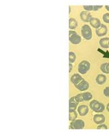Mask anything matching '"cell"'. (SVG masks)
Returning a JSON list of instances; mask_svg holds the SVG:
<instances>
[{"label":"cell","mask_w":109,"mask_h":132,"mask_svg":"<svg viewBox=\"0 0 109 132\" xmlns=\"http://www.w3.org/2000/svg\"><path fill=\"white\" fill-rule=\"evenodd\" d=\"M90 108L94 112H97V113H101L105 110L104 105L96 100H94L92 102H90Z\"/></svg>","instance_id":"obj_1"},{"label":"cell","mask_w":109,"mask_h":132,"mask_svg":"<svg viewBox=\"0 0 109 132\" xmlns=\"http://www.w3.org/2000/svg\"><path fill=\"white\" fill-rule=\"evenodd\" d=\"M81 33L83 38L86 39V40H90L92 38V30L89 25L85 24L82 27Z\"/></svg>","instance_id":"obj_2"},{"label":"cell","mask_w":109,"mask_h":132,"mask_svg":"<svg viewBox=\"0 0 109 132\" xmlns=\"http://www.w3.org/2000/svg\"><path fill=\"white\" fill-rule=\"evenodd\" d=\"M90 63L87 61H83L79 64L78 71L81 74H85L89 71V69H90Z\"/></svg>","instance_id":"obj_3"},{"label":"cell","mask_w":109,"mask_h":132,"mask_svg":"<svg viewBox=\"0 0 109 132\" xmlns=\"http://www.w3.org/2000/svg\"><path fill=\"white\" fill-rule=\"evenodd\" d=\"M69 40L73 44H78L81 42V37L74 31H69Z\"/></svg>","instance_id":"obj_4"},{"label":"cell","mask_w":109,"mask_h":132,"mask_svg":"<svg viewBox=\"0 0 109 132\" xmlns=\"http://www.w3.org/2000/svg\"><path fill=\"white\" fill-rule=\"evenodd\" d=\"M79 102L83 101H89L92 98V94L90 92H84L75 96Z\"/></svg>","instance_id":"obj_5"},{"label":"cell","mask_w":109,"mask_h":132,"mask_svg":"<svg viewBox=\"0 0 109 132\" xmlns=\"http://www.w3.org/2000/svg\"><path fill=\"white\" fill-rule=\"evenodd\" d=\"M85 127L84 121L82 120H75L74 121H72L70 128L76 129V130H81L83 129Z\"/></svg>","instance_id":"obj_6"},{"label":"cell","mask_w":109,"mask_h":132,"mask_svg":"<svg viewBox=\"0 0 109 132\" xmlns=\"http://www.w3.org/2000/svg\"><path fill=\"white\" fill-rule=\"evenodd\" d=\"M75 87L77 89H78L80 91H85L87 90L89 87V84L86 80H82L80 83L77 85H75Z\"/></svg>","instance_id":"obj_7"},{"label":"cell","mask_w":109,"mask_h":132,"mask_svg":"<svg viewBox=\"0 0 109 132\" xmlns=\"http://www.w3.org/2000/svg\"><path fill=\"white\" fill-rule=\"evenodd\" d=\"M107 31H108V29H107V26L104 24H101V26L99 28L96 29V34L99 37L104 36L106 35Z\"/></svg>","instance_id":"obj_8"},{"label":"cell","mask_w":109,"mask_h":132,"mask_svg":"<svg viewBox=\"0 0 109 132\" xmlns=\"http://www.w3.org/2000/svg\"><path fill=\"white\" fill-rule=\"evenodd\" d=\"M105 117L102 114H96L94 117V121L97 125L102 124L105 122Z\"/></svg>","instance_id":"obj_9"},{"label":"cell","mask_w":109,"mask_h":132,"mask_svg":"<svg viewBox=\"0 0 109 132\" xmlns=\"http://www.w3.org/2000/svg\"><path fill=\"white\" fill-rule=\"evenodd\" d=\"M77 112L80 116H86L89 113V107L85 105H81L77 108Z\"/></svg>","instance_id":"obj_10"},{"label":"cell","mask_w":109,"mask_h":132,"mask_svg":"<svg viewBox=\"0 0 109 132\" xmlns=\"http://www.w3.org/2000/svg\"><path fill=\"white\" fill-rule=\"evenodd\" d=\"M83 80V79L81 77V76L79 75L78 73H75L73 75L71 78V81L72 83L74 85H77L78 84L80 83L82 80Z\"/></svg>","instance_id":"obj_11"},{"label":"cell","mask_w":109,"mask_h":132,"mask_svg":"<svg viewBox=\"0 0 109 132\" xmlns=\"http://www.w3.org/2000/svg\"><path fill=\"white\" fill-rule=\"evenodd\" d=\"M80 18L84 22H89L92 18V15L88 11H82L80 13Z\"/></svg>","instance_id":"obj_12"},{"label":"cell","mask_w":109,"mask_h":132,"mask_svg":"<svg viewBox=\"0 0 109 132\" xmlns=\"http://www.w3.org/2000/svg\"><path fill=\"white\" fill-rule=\"evenodd\" d=\"M79 103L76 97H72L69 100V110H75Z\"/></svg>","instance_id":"obj_13"},{"label":"cell","mask_w":109,"mask_h":132,"mask_svg":"<svg viewBox=\"0 0 109 132\" xmlns=\"http://www.w3.org/2000/svg\"><path fill=\"white\" fill-rule=\"evenodd\" d=\"M89 22H90L91 26L93 27L94 28H95V29H97L102 24L100 19L96 18H92Z\"/></svg>","instance_id":"obj_14"},{"label":"cell","mask_w":109,"mask_h":132,"mask_svg":"<svg viewBox=\"0 0 109 132\" xmlns=\"http://www.w3.org/2000/svg\"><path fill=\"white\" fill-rule=\"evenodd\" d=\"M96 82L98 85H103L107 81V77L105 75L99 74L96 77Z\"/></svg>","instance_id":"obj_15"},{"label":"cell","mask_w":109,"mask_h":132,"mask_svg":"<svg viewBox=\"0 0 109 132\" xmlns=\"http://www.w3.org/2000/svg\"><path fill=\"white\" fill-rule=\"evenodd\" d=\"M108 42L109 38H108V37H104V38L101 39L99 41L100 46L102 48H104V49H107V48L109 47Z\"/></svg>","instance_id":"obj_16"},{"label":"cell","mask_w":109,"mask_h":132,"mask_svg":"<svg viewBox=\"0 0 109 132\" xmlns=\"http://www.w3.org/2000/svg\"><path fill=\"white\" fill-rule=\"evenodd\" d=\"M103 6H83V8L86 11H98L100 9H101Z\"/></svg>","instance_id":"obj_17"},{"label":"cell","mask_w":109,"mask_h":132,"mask_svg":"<svg viewBox=\"0 0 109 132\" xmlns=\"http://www.w3.org/2000/svg\"><path fill=\"white\" fill-rule=\"evenodd\" d=\"M100 70L105 73H109V62L104 63L100 65Z\"/></svg>","instance_id":"obj_18"},{"label":"cell","mask_w":109,"mask_h":132,"mask_svg":"<svg viewBox=\"0 0 109 132\" xmlns=\"http://www.w3.org/2000/svg\"><path fill=\"white\" fill-rule=\"evenodd\" d=\"M77 26V22L74 18H71L69 19V28L71 29H76Z\"/></svg>","instance_id":"obj_19"},{"label":"cell","mask_w":109,"mask_h":132,"mask_svg":"<svg viewBox=\"0 0 109 132\" xmlns=\"http://www.w3.org/2000/svg\"><path fill=\"white\" fill-rule=\"evenodd\" d=\"M77 114L75 110H69V120L74 121L77 118Z\"/></svg>","instance_id":"obj_20"},{"label":"cell","mask_w":109,"mask_h":132,"mask_svg":"<svg viewBox=\"0 0 109 132\" xmlns=\"http://www.w3.org/2000/svg\"><path fill=\"white\" fill-rule=\"evenodd\" d=\"M69 62L70 63H73L75 62L76 59V56L74 52H70L69 54Z\"/></svg>","instance_id":"obj_21"},{"label":"cell","mask_w":109,"mask_h":132,"mask_svg":"<svg viewBox=\"0 0 109 132\" xmlns=\"http://www.w3.org/2000/svg\"><path fill=\"white\" fill-rule=\"evenodd\" d=\"M104 21L106 23H109V13H105L102 17Z\"/></svg>","instance_id":"obj_22"},{"label":"cell","mask_w":109,"mask_h":132,"mask_svg":"<svg viewBox=\"0 0 109 132\" xmlns=\"http://www.w3.org/2000/svg\"><path fill=\"white\" fill-rule=\"evenodd\" d=\"M104 94L105 95V97L109 98V87H107L104 90Z\"/></svg>","instance_id":"obj_23"},{"label":"cell","mask_w":109,"mask_h":132,"mask_svg":"<svg viewBox=\"0 0 109 132\" xmlns=\"http://www.w3.org/2000/svg\"><path fill=\"white\" fill-rule=\"evenodd\" d=\"M97 129H100V130H101V129H104V130H107V129H108V127H107V125H105V124H100L97 127Z\"/></svg>","instance_id":"obj_24"},{"label":"cell","mask_w":109,"mask_h":132,"mask_svg":"<svg viewBox=\"0 0 109 132\" xmlns=\"http://www.w3.org/2000/svg\"><path fill=\"white\" fill-rule=\"evenodd\" d=\"M69 67H70V68H69V72H71V70H72V67L71 63H70V64H69Z\"/></svg>","instance_id":"obj_25"},{"label":"cell","mask_w":109,"mask_h":132,"mask_svg":"<svg viewBox=\"0 0 109 132\" xmlns=\"http://www.w3.org/2000/svg\"><path fill=\"white\" fill-rule=\"evenodd\" d=\"M107 112H109V103L107 105Z\"/></svg>","instance_id":"obj_26"},{"label":"cell","mask_w":109,"mask_h":132,"mask_svg":"<svg viewBox=\"0 0 109 132\" xmlns=\"http://www.w3.org/2000/svg\"><path fill=\"white\" fill-rule=\"evenodd\" d=\"M105 8L107 11H109V6H105Z\"/></svg>","instance_id":"obj_27"},{"label":"cell","mask_w":109,"mask_h":132,"mask_svg":"<svg viewBox=\"0 0 109 132\" xmlns=\"http://www.w3.org/2000/svg\"><path fill=\"white\" fill-rule=\"evenodd\" d=\"M108 46H109V42H108Z\"/></svg>","instance_id":"obj_28"}]
</instances>
